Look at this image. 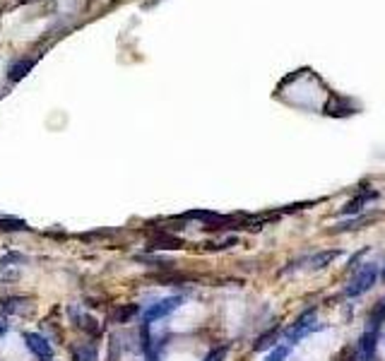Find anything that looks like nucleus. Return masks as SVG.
Returning a JSON list of instances; mask_svg holds the SVG:
<instances>
[{"label": "nucleus", "instance_id": "a211bd4d", "mask_svg": "<svg viewBox=\"0 0 385 361\" xmlns=\"http://www.w3.org/2000/svg\"><path fill=\"white\" fill-rule=\"evenodd\" d=\"M20 275L22 272L17 270V267H10V265L0 267V280L3 282H15V280H20Z\"/></svg>", "mask_w": 385, "mask_h": 361}, {"label": "nucleus", "instance_id": "aec40b11", "mask_svg": "<svg viewBox=\"0 0 385 361\" xmlns=\"http://www.w3.org/2000/svg\"><path fill=\"white\" fill-rule=\"evenodd\" d=\"M8 332V323H5V318H0V337Z\"/></svg>", "mask_w": 385, "mask_h": 361}, {"label": "nucleus", "instance_id": "f03ea898", "mask_svg": "<svg viewBox=\"0 0 385 361\" xmlns=\"http://www.w3.org/2000/svg\"><path fill=\"white\" fill-rule=\"evenodd\" d=\"M376 347H378V330H368L359 337V342L349 349L351 359L349 361H373L376 359Z\"/></svg>", "mask_w": 385, "mask_h": 361}, {"label": "nucleus", "instance_id": "20e7f679", "mask_svg": "<svg viewBox=\"0 0 385 361\" xmlns=\"http://www.w3.org/2000/svg\"><path fill=\"white\" fill-rule=\"evenodd\" d=\"M181 304H183V297H169V299L157 301V304H152L150 309L143 313V320H145V323H154V320L166 318V316L173 313V311H176Z\"/></svg>", "mask_w": 385, "mask_h": 361}, {"label": "nucleus", "instance_id": "f257e3e1", "mask_svg": "<svg viewBox=\"0 0 385 361\" xmlns=\"http://www.w3.org/2000/svg\"><path fill=\"white\" fill-rule=\"evenodd\" d=\"M376 280H378V267L373 265V262H364V265L354 272V277L347 282L344 294L347 297H359V294L368 292V289L376 284Z\"/></svg>", "mask_w": 385, "mask_h": 361}, {"label": "nucleus", "instance_id": "f3484780", "mask_svg": "<svg viewBox=\"0 0 385 361\" xmlns=\"http://www.w3.org/2000/svg\"><path fill=\"white\" fill-rule=\"evenodd\" d=\"M27 262V255H22L17 253V250H13V253H8V255H3V260H0V265H24Z\"/></svg>", "mask_w": 385, "mask_h": 361}, {"label": "nucleus", "instance_id": "dca6fc26", "mask_svg": "<svg viewBox=\"0 0 385 361\" xmlns=\"http://www.w3.org/2000/svg\"><path fill=\"white\" fill-rule=\"evenodd\" d=\"M226 354H229V344H219V347L210 349L208 357H205L203 361H224Z\"/></svg>", "mask_w": 385, "mask_h": 361}, {"label": "nucleus", "instance_id": "f8f14e48", "mask_svg": "<svg viewBox=\"0 0 385 361\" xmlns=\"http://www.w3.org/2000/svg\"><path fill=\"white\" fill-rule=\"evenodd\" d=\"M31 68H34V60H31V58L15 60V63L8 68V80L10 82H20L27 73H31Z\"/></svg>", "mask_w": 385, "mask_h": 361}, {"label": "nucleus", "instance_id": "4468645a", "mask_svg": "<svg viewBox=\"0 0 385 361\" xmlns=\"http://www.w3.org/2000/svg\"><path fill=\"white\" fill-rule=\"evenodd\" d=\"M279 340V327H273V330H268L265 335H260L256 344H253V349L256 352H265V349H270V347H275V342Z\"/></svg>", "mask_w": 385, "mask_h": 361}, {"label": "nucleus", "instance_id": "ddd939ff", "mask_svg": "<svg viewBox=\"0 0 385 361\" xmlns=\"http://www.w3.org/2000/svg\"><path fill=\"white\" fill-rule=\"evenodd\" d=\"M73 361H96V344L94 342L73 344Z\"/></svg>", "mask_w": 385, "mask_h": 361}, {"label": "nucleus", "instance_id": "423d86ee", "mask_svg": "<svg viewBox=\"0 0 385 361\" xmlns=\"http://www.w3.org/2000/svg\"><path fill=\"white\" fill-rule=\"evenodd\" d=\"M24 344L29 347V352L34 354L39 361H51L53 359V347L46 337L36 335V332H24Z\"/></svg>", "mask_w": 385, "mask_h": 361}, {"label": "nucleus", "instance_id": "9d476101", "mask_svg": "<svg viewBox=\"0 0 385 361\" xmlns=\"http://www.w3.org/2000/svg\"><path fill=\"white\" fill-rule=\"evenodd\" d=\"M140 313V306L138 304H121V306H116V309L111 311V323H116V325H123V323H130L135 318V316Z\"/></svg>", "mask_w": 385, "mask_h": 361}, {"label": "nucleus", "instance_id": "6e6552de", "mask_svg": "<svg viewBox=\"0 0 385 361\" xmlns=\"http://www.w3.org/2000/svg\"><path fill=\"white\" fill-rule=\"evenodd\" d=\"M68 313H70V318H73V325L75 327H80V330L89 332V335H94V337L99 335V323H96L94 316L85 313L80 306H70Z\"/></svg>", "mask_w": 385, "mask_h": 361}, {"label": "nucleus", "instance_id": "2eb2a0df", "mask_svg": "<svg viewBox=\"0 0 385 361\" xmlns=\"http://www.w3.org/2000/svg\"><path fill=\"white\" fill-rule=\"evenodd\" d=\"M24 220H15V217H0V232H27Z\"/></svg>", "mask_w": 385, "mask_h": 361}, {"label": "nucleus", "instance_id": "6ab92c4d", "mask_svg": "<svg viewBox=\"0 0 385 361\" xmlns=\"http://www.w3.org/2000/svg\"><path fill=\"white\" fill-rule=\"evenodd\" d=\"M286 357H289V347H286V344H282V347H275L273 352L268 354V359H265V361H284Z\"/></svg>", "mask_w": 385, "mask_h": 361}, {"label": "nucleus", "instance_id": "412c9836", "mask_svg": "<svg viewBox=\"0 0 385 361\" xmlns=\"http://www.w3.org/2000/svg\"><path fill=\"white\" fill-rule=\"evenodd\" d=\"M383 280H385V270H383Z\"/></svg>", "mask_w": 385, "mask_h": 361}, {"label": "nucleus", "instance_id": "39448f33", "mask_svg": "<svg viewBox=\"0 0 385 361\" xmlns=\"http://www.w3.org/2000/svg\"><path fill=\"white\" fill-rule=\"evenodd\" d=\"M316 327H318L316 325V309H311V311H306L303 316H299L294 325L286 330V340L296 342V340H301V337H306L308 332H313Z\"/></svg>", "mask_w": 385, "mask_h": 361}, {"label": "nucleus", "instance_id": "1a4fd4ad", "mask_svg": "<svg viewBox=\"0 0 385 361\" xmlns=\"http://www.w3.org/2000/svg\"><path fill=\"white\" fill-rule=\"evenodd\" d=\"M376 198H378L376 190H361V193L356 195L354 200H349V202H347V205L342 207V210H340V215H356V212H361V210H364V207L368 205V202L376 200Z\"/></svg>", "mask_w": 385, "mask_h": 361}, {"label": "nucleus", "instance_id": "7ed1b4c3", "mask_svg": "<svg viewBox=\"0 0 385 361\" xmlns=\"http://www.w3.org/2000/svg\"><path fill=\"white\" fill-rule=\"evenodd\" d=\"M0 309L5 311L8 316H17V318H29L34 313V299L31 297H3L0 299Z\"/></svg>", "mask_w": 385, "mask_h": 361}, {"label": "nucleus", "instance_id": "0eeeda50", "mask_svg": "<svg viewBox=\"0 0 385 361\" xmlns=\"http://www.w3.org/2000/svg\"><path fill=\"white\" fill-rule=\"evenodd\" d=\"M176 248H183V241L169 234L166 229L152 232V236L147 241V250H176Z\"/></svg>", "mask_w": 385, "mask_h": 361}, {"label": "nucleus", "instance_id": "9b49d317", "mask_svg": "<svg viewBox=\"0 0 385 361\" xmlns=\"http://www.w3.org/2000/svg\"><path fill=\"white\" fill-rule=\"evenodd\" d=\"M337 255H340V250H321V253L306 258V267L308 270H323V267H328Z\"/></svg>", "mask_w": 385, "mask_h": 361}]
</instances>
